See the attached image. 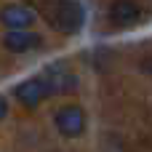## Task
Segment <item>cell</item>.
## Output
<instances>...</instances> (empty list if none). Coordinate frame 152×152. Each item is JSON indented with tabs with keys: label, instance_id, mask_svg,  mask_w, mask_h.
<instances>
[{
	"label": "cell",
	"instance_id": "obj_1",
	"mask_svg": "<svg viewBox=\"0 0 152 152\" xmlns=\"http://www.w3.org/2000/svg\"><path fill=\"white\" fill-rule=\"evenodd\" d=\"M86 24V11L77 0H59L56 11H53V27L64 35H75L80 32Z\"/></svg>",
	"mask_w": 152,
	"mask_h": 152
},
{
	"label": "cell",
	"instance_id": "obj_2",
	"mask_svg": "<svg viewBox=\"0 0 152 152\" xmlns=\"http://www.w3.org/2000/svg\"><path fill=\"white\" fill-rule=\"evenodd\" d=\"M53 126L61 136L67 139H77L83 131H86V112L77 107V104H64L56 110L53 115Z\"/></svg>",
	"mask_w": 152,
	"mask_h": 152
},
{
	"label": "cell",
	"instance_id": "obj_3",
	"mask_svg": "<svg viewBox=\"0 0 152 152\" xmlns=\"http://www.w3.org/2000/svg\"><path fill=\"white\" fill-rule=\"evenodd\" d=\"M43 83H45V88H48V94H69V91H75L77 88V77L69 72V67L67 64H51L48 69H45V75H43Z\"/></svg>",
	"mask_w": 152,
	"mask_h": 152
},
{
	"label": "cell",
	"instance_id": "obj_4",
	"mask_svg": "<svg viewBox=\"0 0 152 152\" xmlns=\"http://www.w3.org/2000/svg\"><path fill=\"white\" fill-rule=\"evenodd\" d=\"M0 21L8 27V32L11 29H27L35 21V11L29 5H21V3H8L0 8Z\"/></svg>",
	"mask_w": 152,
	"mask_h": 152
},
{
	"label": "cell",
	"instance_id": "obj_5",
	"mask_svg": "<svg viewBox=\"0 0 152 152\" xmlns=\"http://www.w3.org/2000/svg\"><path fill=\"white\" fill-rule=\"evenodd\" d=\"M13 96H16L24 107L35 110L43 99H48V88H45L43 77H29V80H24V83H19V86L13 88Z\"/></svg>",
	"mask_w": 152,
	"mask_h": 152
},
{
	"label": "cell",
	"instance_id": "obj_6",
	"mask_svg": "<svg viewBox=\"0 0 152 152\" xmlns=\"http://www.w3.org/2000/svg\"><path fill=\"white\" fill-rule=\"evenodd\" d=\"M3 45L11 53H27V51L40 45V35L29 32V29H11V32L3 35Z\"/></svg>",
	"mask_w": 152,
	"mask_h": 152
},
{
	"label": "cell",
	"instance_id": "obj_7",
	"mask_svg": "<svg viewBox=\"0 0 152 152\" xmlns=\"http://www.w3.org/2000/svg\"><path fill=\"white\" fill-rule=\"evenodd\" d=\"M142 19V8L134 0H112L110 5V21L118 27H131Z\"/></svg>",
	"mask_w": 152,
	"mask_h": 152
},
{
	"label": "cell",
	"instance_id": "obj_8",
	"mask_svg": "<svg viewBox=\"0 0 152 152\" xmlns=\"http://www.w3.org/2000/svg\"><path fill=\"white\" fill-rule=\"evenodd\" d=\"M5 115H8V102H5V99L0 96V120H3Z\"/></svg>",
	"mask_w": 152,
	"mask_h": 152
}]
</instances>
